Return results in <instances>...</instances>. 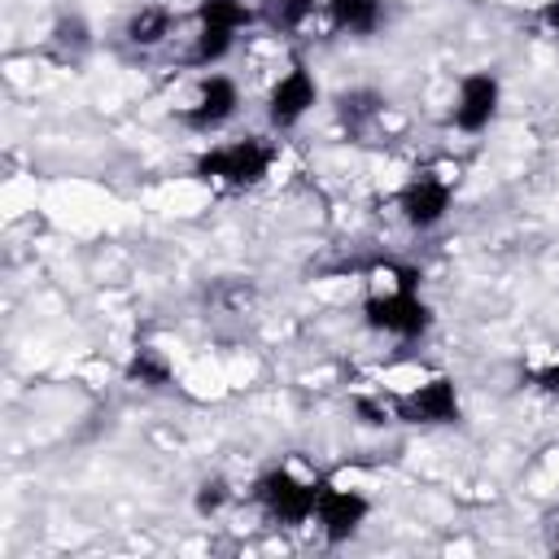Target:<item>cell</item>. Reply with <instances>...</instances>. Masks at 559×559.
I'll return each instance as SVG.
<instances>
[{
    "label": "cell",
    "mask_w": 559,
    "mask_h": 559,
    "mask_svg": "<svg viewBox=\"0 0 559 559\" xmlns=\"http://www.w3.org/2000/svg\"><path fill=\"white\" fill-rule=\"evenodd\" d=\"M314 100H319V87H314L310 70H306V66H293V70L280 74V83L271 87V96H266V118H271V127L288 131V127H297V122L310 114Z\"/></svg>",
    "instance_id": "cell-6"
},
{
    "label": "cell",
    "mask_w": 559,
    "mask_h": 559,
    "mask_svg": "<svg viewBox=\"0 0 559 559\" xmlns=\"http://www.w3.org/2000/svg\"><path fill=\"white\" fill-rule=\"evenodd\" d=\"M542 384H546L550 393H559V362H555L550 371H542Z\"/></svg>",
    "instance_id": "cell-19"
},
{
    "label": "cell",
    "mask_w": 559,
    "mask_h": 559,
    "mask_svg": "<svg viewBox=\"0 0 559 559\" xmlns=\"http://www.w3.org/2000/svg\"><path fill=\"white\" fill-rule=\"evenodd\" d=\"M271 162H275L271 144L258 140V135H245V140H231V144L210 148V153L197 162V170H201L205 179L227 183V188H253V183L271 170Z\"/></svg>",
    "instance_id": "cell-2"
},
{
    "label": "cell",
    "mask_w": 559,
    "mask_h": 559,
    "mask_svg": "<svg viewBox=\"0 0 559 559\" xmlns=\"http://www.w3.org/2000/svg\"><path fill=\"white\" fill-rule=\"evenodd\" d=\"M376 114H380V96H371V92H345V96H341V118H345L354 131H362Z\"/></svg>",
    "instance_id": "cell-15"
},
{
    "label": "cell",
    "mask_w": 559,
    "mask_h": 559,
    "mask_svg": "<svg viewBox=\"0 0 559 559\" xmlns=\"http://www.w3.org/2000/svg\"><path fill=\"white\" fill-rule=\"evenodd\" d=\"M389 284H384V293H371L367 297V323L376 328V332H384V336H397V341H415V336H424L428 332V323H432V310H428V301L419 297V275L411 271V266H389Z\"/></svg>",
    "instance_id": "cell-1"
},
{
    "label": "cell",
    "mask_w": 559,
    "mask_h": 559,
    "mask_svg": "<svg viewBox=\"0 0 559 559\" xmlns=\"http://www.w3.org/2000/svg\"><path fill=\"white\" fill-rule=\"evenodd\" d=\"M127 376H131V380H140V384H153V389H157V384H166V376H170V367H166V362H162V358H157L153 349H140V354L131 358V367H127Z\"/></svg>",
    "instance_id": "cell-16"
},
{
    "label": "cell",
    "mask_w": 559,
    "mask_h": 559,
    "mask_svg": "<svg viewBox=\"0 0 559 559\" xmlns=\"http://www.w3.org/2000/svg\"><path fill=\"white\" fill-rule=\"evenodd\" d=\"M197 22L240 31V26L249 22V9H245V0H201V4H197Z\"/></svg>",
    "instance_id": "cell-13"
},
{
    "label": "cell",
    "mask_w": 559,
    "mask_h": 559,
    "mask_svg": "<svg viewBox=\"0 0 559 559\" xmlns=\"http://www.w3.org/2000/svg\"><path fill=\"white\" fill-rule=\"evenodd\" d=\"M498 100H502V87H498V79L489 70L467 74L459 83V96H454V127L467 131V135L485 131L493 122V114H498Z\"/></svg>",
    "instance_id": "cell-7"
},
{
    "label": "cell",
    "mask_w": 559,
    "mask_h": 559,
    "mask_svg": "<svg viewBox=\"0 0 559 559\" xmlns=\"http://www.w3.org/2000/svg\"><path fill=\"white\" fill-rule=\"evenodd\" d=\"M371 502L358 489H341V485H319V502H314V520L323 528L328 542H349L362 520H367Z\"/></svg>",
    "instance_id": "cell-4"
},
{
    "label": "cell",
    "mask_w": 559,
    "mask_h": 559,
    "mask_svg": "<svg viewBox=\"0 0 559 559\" xmlns=\"http://www.w3.org/2000/svg\"><path fill=\"white\" fill-rule=\"evenodd\" d=\"M170 22H175V13H170L166 4H144V9L131 13L127 39L140 44V48H153V44H162V39L170 35Z\"/></svg>",
    "instance_id": "cell-10"
},
{
    "label": "cell",
    "mask_w": 559,
    "mask_h": 559,
    "mask_svg": "<svg viewBox=\"0 0 559 559\" xmlns=\"http://www.w3.org/2000/svg\"><path fill=\"white\" fill-rule=\"evenodd\" d=\"M397 419L406 424H454L459 419V393L445 376L415 384L411 393L397 397Z\"/></svg>",
    "instance_id": "cell-8"
},
{
    "label": "cell",
    "mask_w": 559,
    "mask_h": 559,
    "mask_svg": "<svg viewBox=\"0 0 559 559\" xmlns=\"http://www.w3.org/2000/svg\"><path fill=\"white\" fill-rule=\"evenodd\" d=\"M314 4H319V0H266L262 13H266V22H271L275 31H297V26L314 13Z\"/></svg>",
    "instance_id": "cell-14"
},
{
    "label": "cell",
    "mask_w": 559,
    "mask_h": 559,
    "mask_svg": "<svg viewBox=\"0 0 559 559\" xmlns=\"http://www.w3.org/2000/svg\"><path fill=\"white\" fill-rule=\"evenodd\" d=\"M227 502V485L223 480H205L201 493H197V511H218Z\"/></svg>",
    "instance_id": "cell-17"
},
{
    "label": "cell",
    "mask_w": 559,
    "mask_h": 559,
    "mask_svg": "<svg viewBox=\"0 0 559 559\" xmlns=\"http://www.w3.org/2000/svg\"><path fill=\"white\" fill-rule=\"evenodd\" d=\"M236 109H240V87H236L227 74H205V79L197 83L192 105L183 109V122L197 127V131H214V127L231 122Z\"/></svg>",
    "instance_id": "cell-5"
},
{
    "label": "cell",
    "mask_w": 559,
    "mask_h": 559,
    "mask_svg": "<svg viewBox=\"0 0 559 559\" xmlns=\"http://www.w3.org/2000/svg\"><path fill=\"white\" fill-rule=\"evenodd\" d=\"M231 44H236V31H227V26H210V22H197L192 61H197V66H214V61H223V57L231 52Z\"/></svg>",
    "instance_id": "cell-12"
},
{
    "label": "cell",
    "mask_w": 559,
    "mask_h": 559,
    "mask_svg": "<svg viewBox=\"0 0 559 559\" xmlns=\"http://www.w3.org/2000/svg\"><path fill=\"white\" fill-rule=\"evenodd\" d=\"M253 498H258V507L271 520H280V524H306V520H314L319 485L314 480H301L293 467H271V472L258 476Z\"/></svg>",
    "instance_id": "cell-3"
},
{
    "label": "cell",
    "mask_w": 559,
    "mask_h": 559,
    "mask_svg": "<svg viewBox=\"0 0 559 559\" xmlns=\"http://www.w3.org/2000/svg\"><path fill=\"white\" fill-rule=\"evenodd\" d=\"M323 9L341 31H354V35H371L380 26V0H323Z\"/></svg>",
    "instance_id": "cell-11"
},
{
    "label": "cell",
    "mask_w": 559,
    "mask_h": 559,
    "mask_svg": "<svg viewBox=\"0 0 559 559\" xmlns=\"http://www.w3.org/2000/svg\"><path fill=\"white\" fill-rule=\"evenodd\" d=\"M542 22H546L550 31H559V0H546V4H542Z\"/></svg>",
    "instance_id": "cell-18"
},
{
    "label": "cell",
    "mask_w": 559,
    "mask_h": 559,
    "mask_svg": "<svg viewBox=\"0 0 559 559\" xmlns=\"http://www.w3.org/2000/svg\"><path fill=\"white\" fill-rule=\"evenodd\" d=\"M450 197H454L450 179H441V175H415L402 188V218L411 227H419V231L424 227H437L450 214Z\"/></svg>",
    "instance_id": "cell-9"
}]
</instances>
